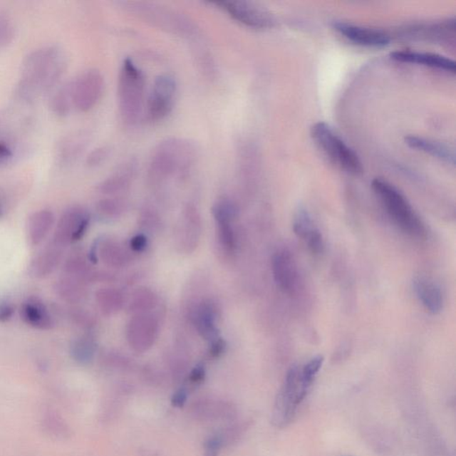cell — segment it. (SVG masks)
Instances as JSON below:
<instances>
[{"label":"cell","mask_w":456,"mask_h":456,"mask_svg":"<svg viewBox=\"0 0 456 456\" xmlns=\"http://www.w3.org/2000/svg\"><path fill=\"white\" fill-rule=\"evenodd\" d=\"M63 258V248L50 242V244L35 256L30 265L32 276L43 279L48 277L59 266Z\"/></svg>","instance_id":"20"},{"label":"cell","mask_w":456,"mask_h":456,"mask_svg":"<svg viewBox=\"0 0 456 456\" xmlns=\"http://www.w3.org/2000/svg\"><path fill=\"white\" fill-rule=\"evenodd\" d=\"M66 64V53L58 46H45L28 53L21 67L18 94L27 101L37 99L58 82Z\"/></svg>","instance_id":"1"},{"label":"cell","mask_w":456,"mask_h":456,"mask_svg":"<svg viewBox=\"0 0 456 456\" xmlns=\"http://www.w3.org/2000/svg\"><path fill=\"white\" fill-rule=\"evenodd\" d=\"M120 296L112 289L103 288L96 292L95 299L103 313L112 314L121 304Z\"/></svg>","instance_id":"29"},{"label":"cell","mask_w":456,"mask_h":456,"mask_svg":"<svg viewBox=\"0 0 456 456\" xmlns=\"http://www.w3.org/2000/svg\"><path fill=\"white\" fill-rule=\"evenodd\" d=\"M335 30L355 44L365 46H384L390 41L386 32L378 28L338 21L333 24Z\"/></svg>","instance_id":"13"},{"label":"cell","mask_w":456,"mask_h":456,"mask_svg":"<svg viewBox=\"0 0 456 456\" xmlns=\"http://www.w3.org/2000/svg\"><path fill=\"white\" fill-rule=\"evenodd\" d=\"M405 140L409 147L429 153V155L436 157L445 162L455 165V152L442 142L431 140L429 138L417 137V135H408Z\"/></svg>","instance_id":"23"},{"label":"cell","mask_w":456,"mask_h":456,"mask_svg":"<svg viewBox=\"0 0 456 456\" xmlns=\"http://www.w3.org/2000/svg\"><path fill=\"white\" fill-rule=\"evenodd\" d=\"M16 28L9 16L0 13V46H6L13 42Z\"/></svg>","instance_id":"30"},{"label":"cell","mask_w":456,"mask_h":456,"mask_svg":"<svg viewBox=\"0 0 456 456\" xmlns=\"http://www.w3.org/2000/svg\"><path fill=\"white\" fill-rule=\"evenodd\" d=\"M323 356H316L302 366H292L288 370L283 385L274 400L272 417L273 425L284 428L295 418L302 403L311 390L314 383L322 368Z\"/></svg>","instance_id":"2"},{"label":"cell","mask_w":456,"mask_h":456,"mask_svg":"<svg viewBox=\"0 0 456 456\" xmlns=\"http://www.w3.org/2000/svg\"><path fill=\"white\" fill-rule=\"evenodd\" d=\"M274 280L277 287L284 294L294 296L297 294L299 277L294 256L286 249L276 252L272 259Z\"/></svg>","instance_id":"12"},{"label":"cell","mask_w":456,"mask_h":456,"mask_svg":"<svg viewBox=\"0 0 456 456\" xmlns=\"http://www.w3.org/2000/svg\"><path fill=\"white\" fill-rule=\"evenodd\" d=\"M53 291L61 299L70 304L81 301L86 296L83 283L63 274L56 281Z\"/></svg>","instance_id":"24"},{"label":"cell","mask_w":456,"mask_h":456,"mask_svg":"<svg viewBox=\"0 0 456 456\" xmlns=\"http://www.w3.org/2000/svg\"><path fill=\"white\" fill-rule=\"evenodd\" d=\"M56 217L50 209H41L32 213L27 223L28 241L31 246H38L48 237L55 224Z\"/></svg>","instance_id":"21"},{"label":"cell","mask_w":456,"mask_h":456,"mask_svg":"<svg viewBox=\"0 0 456 456\" xmlns=\"http://www.w3.org/2000/svg\"><path fill=\"white\" fill-rule=\"evenodd\" d=\"M224 347H226V344L222 340H217L212 342V348H210L209 354L213 356V358H219V356L222 354L224 352Z\"/></svg>","instance_id":"40"},{"label":"cell","mask_w":456,"mask_h":456,"mask_svg":"<svg viewBox=\"0 0 456 456\" xmlns=\"http://www.w3.org/2000/svg\"><path fill=\"white\" fill-rule=\"evenodd\" d=\"M96 351V344L88 335H85L76 338L70 346V354L71 358L81 365H87L94 358Z\"/></svg>","instance_id":"25"},{"label":"cell","mask_w":456,"mask_h":456,"mask_svg":"<svg viewBox=\"0 0 456 456\" xmlns=\"http://www.w3.org/2000/svg\"><path fill=\"white\" fill-rule=\"evenodd\" d=\"M138 170V162L135 159L126 160L115 172L98 185V191L103 195H115L127 190L130 187Z\"/></svg>","instance_id":"19"},{"label":"cell","mask_w":456,"mask_h":456,"mask_svg":"<svg viewBox=\"0 0 456 456\" xmlns=\"http://www.w3.org/2000/svg\"><path fill=\"white\" fill-rule=\"evenodd\" d=\"M188 392L187 388H181L177 390L171 398V405L174 408H181L185 405L187 401Z\"/></svg>","instance_id":"36"},{"label":"cell","mask_w":456,"mask_h":456,"mask_svg":"<svg viewBox=\"0 0 456 456\" xmlns=\"http://www.w3.org/2000/svg\"><path fill=\"white\" fill-rule=\"evenodd\" d=\"M16 312V306L9 299H0V323H6L12 319Z\"/></svg>","instance_id":"35"},{"label":"cell","mask_w":456,"mask_h":456,"mask_svg":"<svg viewBox=\"0 0 456 456\" xmlns=\"http://www.w3.org/2000/svg\"><path fill=\"white\" fill-rule=\"evenodd\" d=\"M390 56L398 62L422 64L452 73H455L456 71L455 61L440 53L402 50L391 53Z\"/></svg>","instance_id":"17"},{"label":"cell","mask_w":456,"mask_h":456,"mask_svg":"<svg viewBox=\"0 0 456 456\" xmlns=\"http://www.w3.org/2000/svg\"><path fill=\"white\" fill-rule=\"evenodd\" d=\"M20 316L27 326L34 329L49 331L56 326L48 306L38 297L28 298L21 303Z\"/></svg>","instance_id":"16"},{"label":"cell","mask_w":456,"mask_h":456,"mask_svg":"<svg viewBox=\"0 0 456 456\" xmlns=\"http://www.w3.org/2000/svg\"><path fill=\"white\" fill-rule=\"evenodd\" d=\"M63 274L84 283V281H88L90 271H89L87 261L83 256L73 254L68 256L64 261Z\"/></svg>","instance_id":"26"},{"label":"cell","mask_w":456,"mask_h":456,"mask_svg":"<svg viewBox=\"0 0 456 456\" xmlns=\"http://www.w3.org/2000/svg\"><path fill=\"white\" fill-rule=\"evenodd\" d=\"M292 230L299 239L306 242L312 254L319 255L323 252L324 242L322 233L314 224L308 210L303 207L299 208L294 214Z\"/></svg>","instance_id":"14"},{"label":"cell","mask_w":456,"mask_h":456,"mask_svg":"<svg viewBox=\"0 0 456 456\" xmlns=\"http://www.w3.org/2000/svg\"><path fill=\"white\" fill-rule=\"evenodd\" d=\"M205 379V369L202 366H197L192 370L189 375V381L191 384L199 385Z\"/></svg>","instance_id":"37"},{"label":"cell","mask_w":456,"mask_h":456,"mask_svg":"<svg viewBox=\"0 0 456 456\" xmlns=\"http://www.w3.org/2000/svg\"><path fill=\"white\" fill-rule=\"evenodd\" d=\"M310 134L313 140L331 160L348 173L363 172V164L359 156L333 128L323 121L313 125Z\"/></svg>","instance_id":"7"},{"label":"cell","mask_w":456,"mask_h":456,"mask_svg":"<svg viewBox=\"0 0 456 456\" xmlns=\"http://www.w3.org/2000/svg\"><path fill=\"white\" fill-rule=\"evenodd\" d=\"M147 240L142 234H138L133 239H131L130 246L131 249L135 252H142L146 247Z\"/></svg>","instance_id":"38"},{"label":"cell","mask_w":456,"mask_h":456,"mask_svg":"<svg viewBox=\"0 0 456 456\" xmlns=\"http://www.w3.org/2000/svg\"><path fill=\"white\" fill-rule=\"evenodd\" d=\"M155 323L148 317L138 316L131 321L130 323V343L135 351H145L151 347L152 340H155Z\"/></svg>","instance_id":"22"},{"label":"cell","mask_w":456,"mask_h":456,"mask_svg":"<svg viewBox=\"0 0 456 456\" xmlns=\"http://www.w3.org/2000/svg\"><path fill=\"white\" fill-rule=\"evenodd\" d=\"M191 413L195 419L205 422L234 420L237 416V408L231 402L212 398L195 401L192 405Z\"/></svg>","instance_id":"15"},{"label":"cell","mask_w":456,"mask_h":456,"mask_svg":"<svg viewBox=\"0 0 456 456\" xmlns=\"http://www.w3.org/2000/svg\"><path fill=\"white\" fill-rule=\"evenodd\" d=\"M4 213H5V205H4L2 200L0 199V217L4 216Z\"/></svg>","instance_id":"41"},{"label":"cell","mask_w":456,"mask_h":456,"mask_svg":"<svg viewBox=\"0 0 456 456\" xmlns=\"http://www.w3.org/2000/svg\"><path fill=\"white\" fill-rule=\"evenodd\" d=\"M372 187L383 202L388 215L399 229L411 237L426 238L425 224L413 209L408 199L395 185L383 178L377 177L372 182Z\"/></svg>","instance_id":"4"},{"label":"cell","mask_w":456,"mask_h":456,"mask_svg":"<svg viewBox=\"0 0 456 456\" xmlns=\"http://www.w3.org/2000/svg\"><path fill=\"white\" fill-rule=\"evenodd\" d=\"M68 316L77 326L83 328H90L94 326V319L90 314L81 309L73 308L68 311Z\"/></svg>","instance_id":"32"},{"label":"cell","mask_w":456,"mask_h":456,"mask_svg":"<svg viewBox=\"0 0 456 456\" xmlns=\"http://www.w3.org/2000/svg\"><path fill=\"white\" fill-rule=\"evenodd\" d=\"M73 105L71 83L63 85L50 100V107H51L53 112L61 117H64L69 114Z\"/></svg>","instance_id":"27"},{"label":"cell","mask_w":456,"mask_h":456,"mask_svg":"<svg viewBox=\"0 0 456 456\" xmlns=\"http://www.w3.org/2000/svg\"><path fill=\"white\" fill-rule=\"evenodd\" d=\"M413 290L424 309L431 315H437L444 308V295L440 285L426 276L416 277Z\"/></svg>","instance_id":"18"},{"label":"cell","mask_w":456,"mask_h":456,"mask_svg":"<svg viewBox=\"0 0 456 456\" xmlns=\"http://www.w3.org/2000/svg\"><path fill=\"white\" fill-rule=\"evenodd\" d=\"M125 202L120 199H103L96 204L100 213L106 216H114L123 212Z\"/></svg>","instance_id":"31"},{"label":"cell","mask_w":456,"mask_h":456,"mask_svg":"<svg viewBox=\"0 0 456 456\" xmlns=\"http://www.w3.org/2000/svg\"><path fill=\"white\" fill-rule=\"evenodd\" d=\"M127 12L152 26L183 38H195L199 35L197 24L177 10L155 3L130 1L123 2Z\"/></svg>","instance_id":"5"},{"label":"cell","mask_w":456,"mask_h":456,"mask_svg":"<svg viewBox=\"0 0 456 456\" xmlns=\"http://www.w3.org/2000/svg\"><path fill=\"white\" fill-rule=\"evenodd\" d=\"M209 4L222 9L228 16L245 26L269 28L276 25L274 14L255 3L241 0H219Z\"/></svg>","instance_id":"8"},{"label":"cell","mask_w":456,"mask_h":456,"mask_svg":"<svg viewBox=\"0 0 456 456\" xmlns=\"http://www.w3.org/2000/svg\"><path fill=\"white\" fill-rule=\"evenodd\" d=\"M90 215L87 209L73 206L64 210L56 224L52 242L61 248L81 240L88 230Z\"/></svg>","instance_id":"11"},{"label":"cell","mask_w":456,"mask_h":456,"mask_svg":"<svg viewBox=\"0 0 456 456\" xmlns=\"http://www.w3.org/2000/svg\"><path fill=\"white\" fill-rule=\"evenodd\" d=\"M197 159L194 142L180 138H167L153 150L150 159L148 177L152 183H160L171 177H185Z\"/></svg>","instance_id":"3"},{"label":"cell","mask_w":456,"mask_h":456,"mask_svg":"<svg viewBox=\"0 0 456 456\" xmlns=\"http://www.w3.org/2000/svg\"><path fill=\"white\" fill-rule=\"evenodd\" d=\"M105 90V78L96 69H89L71 82L73 105L82 113H88L98 105Z\"/></svg>","instance_id":"9"},{"label":"cell","mask_w":456,"mask_h":456,"mask_svg":"<svg viewBox=\"0 0 456 456\" xmlns=\"http://www.w3.org/2000/svg\"><path fill=\"white\" fill-rule=\"evenodd\" d=\"M110 153V149L108 146H101V147L96 148L94 151L89 153L86 162H87L88 167H98L109 158Z\"/></svg>","instance_id":"33"},{"label":"cell","mask_w":456,"mask_h":456,"mask_svg":"<svg viewBox=\"0 0 456 456\" xmlns=\"http://www.w3.org/2000/svg\"><path fill=\"white\" fill-rule=\"evenodd\" d=\"M196 326L199 333L205 338H212L216 336L215 316L212 306L203 305L198 309L195 317Z\"/></svg>","instance_id":"28"},{"label":"cell","mask_w":456,"mask_h":456,"mask_svg":"<svg viewBox=\"0 0 456 456\" xmlns=\"http://www.w3.org/2000/svg\"><path fill=\"white\" fill-rule=\"evenodd\" d=\"M177 91V81L171 75L162 74L156 77L146 106L149 121L158 123L169 115L173 109Z\"/></svg>","instance_id":"10"},{"label":"cell","mask_w":456,"mask_h":456,"mask_svg":"<svg viewBox=\"0 0 456 456\" xmlns=\"http://www.w3.org/2000/svg\"><path fill=\"white\" fill-rule=\"evenodd\" d=\"M223 447H224V443L221 435H213L205 441L203 456H219L221 448Z\"/></svg>","instance_id":"34"},{"label":"cell","mask_w":456,"mask_h":456,"mask_svg":"<svg viewBox=\"0 0 456 456\" xmlns=\"http://www.w3.org/2000/svg\"><path fill=\"white\" fill-rule=\"evenodd\" d=\"M145 77L134 61L124 59L121 64L118 98L121 119L128 126H134L140 120L144 108Z\"/></svg>","instance_id":"6"},{"label":"cell","mask_w":456,"mask_h":456,"mask_svg":"<svg viewBox=\"0 0 456 456\" xmlns=\"http://www.w3.org/2000/svg\"><path fill=\"white\" fill-rule=\"evenodd\" d=\"M13 152L6 142L0 141V163H5L12 159Z\"/></svg>","instance_id":"39"}]
</instances>
